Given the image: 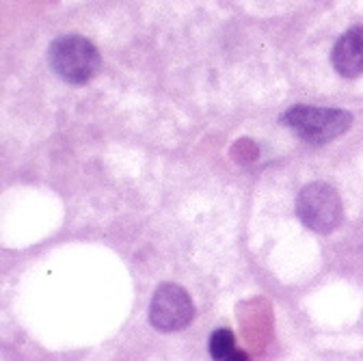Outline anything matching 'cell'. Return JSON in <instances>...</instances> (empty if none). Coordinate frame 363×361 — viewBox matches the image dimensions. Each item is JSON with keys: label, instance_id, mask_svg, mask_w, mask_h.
I'll use <instances>...</instances> for the list:
<instances>
[{"label": "cell", "instance_id": "6", "mask_svg": "<svg viewBox=\"0 0 363 361\" xmlns=\"http://www.w3.org/2000/svg\"><path fill=\"white\" fill-rule=\"evenodd\" d=\"M210 357L214 361H225L234 350H236V338L230 329H216L210 338Z\"/></svg>", "mask_w": 363, "mask_h": 361}, {"label": "cell", "instance_id": "5", "mask_svg": "<svg viewBox=\"0 0 363 361\" xmlns=\"http://www.w3.org/2000/svg\"><path fill=\"white\" fill-rule=\"evenodd\" d=\"M331 63L344 78H357L363 74V26L348 28L335 41Z\"/></svg>", "mask_w": 363, "mask_h": 361}, {"label": "cell", "instance_id": "3", "mask_svg": "<svg viewBox=\"0 0 363 361\" xmlns=\"http://www.w3.org/2000/svg\"><path fill=\"white\" fill-rule=\"evenodd\" d=\"M296 214L307 230L315 234H329L342 221V199L333 187L325 182H311L303 187L296 197Z\"/></svg>", "mask_w": 363, "mask_h": 361}, {"label": "cell", "instance_id": "2", "mask_svg": "<svg viewBox=\"0 0 363 361\" xmlns=\"http://www.w3.org/2000/svg\"><path fill=\"white\" fill-rule=\"evenodd\" d=\"M284 126H288L294 134L311 145H325L352 126V115L342 109H325V106H294L284 113Z\"/></svg>", "mask_w": 363, "mask_h": 361}, {"label": "cell", "instance_id": "1", "mask_svg": "<svg viewBox=\"0 0 363 361\" xmlns=\"http://www.w3.org/2000/svg\"><path fill=\"white\" fill-rule=\"evenodd\" d=\"M48 63L63 82L84 84L98 74L102 59L89 39L80 35H63L50 43Z\"/></svg>", "mask_w": 363, "mask_h": 361}, {"label": "cell", "instance_id": "4", "mask_svg": "<svg viewBox=\"0 0 363 361\" xmlns=\"http://www.w3.org/2000/svg\"><path fill=\"white\" fill-rule=\"evenodd\" d=\"M195 318V303L191 294L177 284H162L150 303V323L162 333L186 329Z\"/></svg>", "mask_w": 363, "mask_h": 361}, {"label": "cell", "instance_id": "7", "mask_svg": "<svg viewBox=\"0 0 363 361\" xmlns=\"http://www.w3.org/2000/svg\"><path fill=\"white\" fill-rule=\"evenodd\" d=\"M225 361H251V357L247 352H242V350H234Z\"/></svg>", "mask_w": 363, "mask_h": 361}]
</instances>
